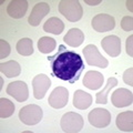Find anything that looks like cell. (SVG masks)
<instances>
[{
  "label": "cell",
  "mask_w": 133,
  "mask_h": 133,
  "mask_svg": "<svg viewBox=\"0 0 133 133\" xmlns=\"http://www.w3.org/2000/svg\"><path fill=\"white\" fill-rule=\"evenodd\" d=\"M48 61L51 65L53 76L69 83L77 82L84 70V64L80 55L66 50L63 44L59 45L58 52L55 56L48 57Z\"/></svg>",
  "instance_id": "cell-1"
},
{
  "label": "cell",
  "mask_w": 133,
  "mask_h": 133,
  "mask_svg": "<svg viewBox=\"0 0 133 133\" xmlns=\"http://www.w3.org/2000/svg\"><path fill=\"white\" fill-rule=\"evenodd\" d=\"M59 12L69 21L77 22L83 16V9L79 1L76 0H62L59 3Z\"/></svg>",
  "instance_id": "cell-2"
},
{
  "label": "cell",
  "mask_w": 133,
  "mask_h": 133,
  "mask_svg": "<svg viewBox=\"0 0 133 133\" xmlns=\"http://www.w3.org/2000/svg\"><path fill=\"white\" fill-rule=\"evenodd\" d=\"M42 109L37 104H29L19 111V119L27 125H35L42 120Z\"/></svg>",
  "instance_id": "cell-3"
},
{
  "label": "cell",
  "mask_w": 133,
  "mask_h": 133,
  "mask_svg": "<svg viewBox=\"0 0 133 133\" xmlns=\"http://www.w3.org/2000/svg\"><path fill=\"white\" fill-rule=\"evenodd\" d=\"M61 129L66 133H77L83 129V118L76 112H66L60 122Z\"/></svg>",
  "instance_id": "cell-4"
},
{
  "label": "cell",
  "mask_w": 133,
  "mask_h": 133,
  "mask_svg": "<svg viewBox=\"0 0 133 133\" xmlns=\"http://www.w3.org/2000/svg\"><path fill=\"white\" fill-rule=\"evenodd\" d=\"M83 55H84L85 61L89 65L98 66V68H102V69H104L109 65V61L100 53L98 48L94 44L87 45L83 49Z\"/></svg>",
  "instance_id": "cell-5"
},
{
  "label": "cell",
  "mask_w": 133,
  "mask_h": 133,
  "mask_svg": "<svg viewBox=\"0 0 133 133\" xmlns=\"http://www.w3.org/2000/svg\"><path fill=\"white\" fill-rule=\"evenodd\" d=\"M88 120L95 128H107L111 122V113L107 109L95 108L89 113Z\"/></svg>",
  "instance_id": "cell-6"
},
{
  "label": "cell",
  "mask_w": 133,
  "mask_h": 133,
  "mask_svg": "<svg viewBox=\"0 0 133 133\" xmlns=\"http://www.w3.org/2000/svg\"><path fill=\"white\" fill-rule=\"evenodd\" d=\"M92 28L98 32H107L110 31L115 27V19L110 15L105 14H99L93 17L92 21Z\"/></svg>",
  "instance_id": "cell-7"
},
{
  "label": "cell",
  "mask_w": 133,
  "mask_h": 133,
  "mask_svg": "<svg viewBox=\"0 0 133 133\" xmlns=\"http://www.w3.org/2000/svg\"><path fill=\"white\" fill-rule=\"evenodd\" d=\"M51 87V80L49 79L48 76L43 73H40L36 76L32 80V88H33V95L36 99H42L49 88Z\"/></svg>",
  "instance_id": "cell-8"
},
{
  "label": "cell",
  "mask_w": 133,
  "mask_h": 133,
  "mask_svg": "<svg viewBox=\"0 0 133 133\" xmlns=\"http://www.w3.org/2000/svg\"><path fill=\"white\" fill-rule=\"evenodd\" d=\"M7 93L14 97L18 102H24L29 97V89L23 81H14L8 84Z\"/></svg>",
  "instance_id": "cell-9"
},
{
  "label": "cell",
  "mask_w": 133,
  "mask_h": 133,
  "mask_svg": "<svg viewBox=\"0 0 133 133\" xmlns=\"http://www.w3.org/2000/svg\"><path fill=\"white\" fill-rule=\"evenodd\" d=\"M69 100V92L64 87H57L48 99L49 104L55 109H62L66 105Z\"/></svg>",
  "instance_id": "cell-10"
},
{
  "label": "cell",
  "mask_w": 133,
  "mask_h": 133,
  "mask_svg": "<svg viewBox=\"0 0 133 133\" xmlns=\"http://www.w3.org/2000/svg\"><path fill=\"white\" fill-rule=\"evenodd\" d=\"M111 101H112V104L116 108L129 107V105H131L133 102V94L131 91H129L128 89L120 88L112 93Z\"/></svg>",
  "instance_id": "cell-11"
},
{
  "label": "cell",
  "mask_w": 133,
  "mask_h": 133,
  "mask_svg": "<svg viewBox=\"0 0 133 133\" xmlns=\"http://www.w3.org/2000/svg\"><path fill=\"white\" fill-rule=\"evenodd\" d=\"M101 45L110 57H118L121 53V40L116 36H108L103 38Z\"/></svg>",
  "instance_id": "cell-12"
},
{
  "label": "cell",
  "mask_w": 133,
  "mask_h": 133,
  "mask_svg": "<svg viewBox=\"0 0 133 133\" xmlns=\"http://www.w3.org/2000/svg\"><path fill=\"white\" fill-rule=\"evenodd\" d=\"M49 11H50V7L47 2H38L33 7L31 14L28 18L29 24L33 27L39 26L41 20L43 19V17H45L49 14Z\"/></svg>",
  "instance_id": "cell-13"
},
{
  "label": "cell",
  "mask_w": 133,
  "mask_h": 133,
  "mask_svg": "<svg viewBox=\"0 0 133 133\" xmlns=\"http://www.w3.org/2000/svg\"><path fill=\"white\" fill-rule=\"evenodd\" d=\"M103 82H104V77L102 73L98 71L87 72L84 78H83V85L90 90H98L102 88Z\"/></svg>",
  "instance_id": "cell-14"
},
{
  "label": "cell",
  "mask_w": 133,
  "mask_h": 133,
  "mask_svg": "<svg viewBox=\"0 0 133 133\" xmlns=\"http://www.w3.org/2000/svg\"><path fill=\"white\" fill-rule=\"evenodd\" d=\"M28 9V1L26 0H14L7 7V14L11 18L20 19L26 15Z\"/></svg>",
  "instance_id": "cell-15"
},
{
  "label": "cell",
  "mask_w": 133,
  "mask_h": 133,
  "mask_svg": "<svg viewBox=\"0 0 133 133\" xmlns=\"http://www.w3.org/2000/svg\"><path fill=\"white\" fill-rule=\"evenodd\" d=\"M92 104L91 94L82 90H77L73 94V105L79 110H85Z\"/></svg>",
  "instance_id": "cell-16"
},
{
  "label": "cell",
  "mask_w": 133,
  "mask_h": 133,
  "mask_svg": "<svg viewBox=\"0 0 133 133\" xmlns=\"http://www.w3.org/2000/svg\"><path fill=\"white\" fill-rule=\"evenodd\" d=\"M116 127L121 131L132 132L133 131V112L125 111L116 116Z\"/></svg>",
  "instance_id": "cell-17"
},
{
  "label": "cell",
  "mask_w": 133,
  "mask_h": 133,
  "mask_svg": "<svg viewBox=\"0 0 133 133\" xmlns=\"http://www.w3.org/2000/svg\"><path fill=\"white\" fill-rule=\"evenodd\" d=\"M63 40L65 41V43L70 45V47L77 48L79 45H81L82 42L84 41V33H83L80 29L78 28H72L66 32V35L64 36Z\"/></svg>",
  "instance_id": "cell-18"
},
{
  "label": "cell",
  "mask_w": 133,
  "mask_h": 133,
  "mask_svg": "<svg viewBox=\"0 0 133 133\" xmlns=\"http://www.w3.org/2000/svg\"><path fill=\"white\" fill-rule=\"evenodd\" d=\"M116 85H118V80H116V78H114V77L109 78L105 87L102 88V90L100 91V92H98L97 95H95V102H97L98 104H107L108 103V95H109L111 89L114 88Z\"/></svg>",
  "instance_id": "cell-19"
},
{
  "label": "cell",
  "mask_w": 133,
  "mask_h": 133,
  "mask_svg": "<svg viewBox=\"0 0 133 133\" xmlns=\"http://www.w3.org/2000/svg\"><path fill=\"white\" fill-rule=\"evenodd\" d=\"M0 69L1 72L5 74L7 78H14V77H18L20 72H21V66L17 61L10 60L7 61L5 63L0 64Z\"/></svg>",
  "instance_id": "cell-20"
},
{
  "label": "cell",
  "mask_w": 133,
  "mask_h": 133,
  "mask_svg": "<svg viewBox=\"0 0 133 133\" xmlns=\"http://www.w3.org/2000/svg\"><path fill=\"white\" fill-rule=\"evenodd\" d=\"M63 29H64L63 22L57 17H51L43 24V30L45 32L52 33V35H60L63 31Z\"/></svg>",
  "instance_id": "cell-21"
},
{
  "label": "cell",
  "mask_w": 133,
  "mask_h": 133,
  "mask_svg": "<svg viewBox=\"0 0 133 133\" xmlns=\"http://www.w3.org/2000/svg\"><path fill=\"white\" fill-rule=\"evenodd\" d=\"M17 51H18L19 55L24 56V57L31 56L33 53L32 40L29 38H22L21 40H19L18 43H17Z\"/></svg>",
  "instance_id": "cell-22"
},
{
  "label": "cell",
  "mask_w": 133,
  "mask_h": 133,
  "mask_svg": "<svg viewBox=\"0 0 133 133\" xmlns=\"http://www.w3.org/2000/svg\"><path fill=\"white\" fill-rule=\"evenodd\" d=\"M57 47V42L53 38L50 37H42L38 41V49L42 53H50Z\"/></svg>",
  "instance_id": "cell-23"
},
{
  "label": "cell",
  "mask_w": 133,
  "mask_h": 133,
  "mask_svg": "<svg viewBox=\"0 0 133 133\" xmlns=\"http://www.w3.org/2000/svg\"><path fill=\"white\" fill-rule=\"evenodd\" d=\"M15 112V105L10 100L1 98L0 99V116L2 119L9 118L14 114Z\"/></svg>",
  "instance_id": "cell-24"
},
{
  "label": "cell",
  "mask_w": 133,
  "mask_h": 133,
  "mask_svg": "<svg viewBox=\"0 0 133 133\" xmlns=\"http://www.w3.org/2000/svg\"><path fill=\"white\" fill-rule=\"evenodd\" d=\"M9 53H10V44L6 40L1 39L0 40V58L5 59V58L9 56Z\"/></svg>",
  "instance_id": "cell-25"
},
{
  "label": "cell",
  "mask_w": 133,
  "mask_h": 133,
  "mask_svg": "<svg viewBox=\"0 0 133 133\" xmlns=\"http://www.w3.org/2000/svg\"><path fill=\"white\" fill-rule=\"evenodd\" d=\"M121 28L124 31H132L133 29V18L131 16H125L123 17L122 21H121Z\"/></svg>",
  "instance_id": "cell-26"
},
{
  "label": "cell",
  "mask_w": 133,
  "mask_h": 133,
  "mask_svg": "<svg viewBox=\"0 0 133 133\" xmlns=\"http://www.w3.org/2000/svg\"><path fill=\"white\" fill-rule=\"evenodd\" d=\"M133 76V68H129L128 70H125V72L123 73V81L129 85H133V80L132 77Z\"/></svg>",
  "instance_id": "cell-27"
},
{
  "label": "cell",
  "mask_w": 133,
  "mask_h": 133,
  "mask_svg": "<svg viewBox=\"0 0 133 133\" xmlns=\"http://www.w3.org/2000/svg\"><path fill=\"white\" fill-rule=\"evenodd\" d=\"M125 48H127V53L130 57H132L133 56V36L132 35L127 39Z\"/></svg>",
  "instance_id": "cell-28"
},
{
  "label": "cell",
  "mask_w": 133,
  "mask_h": 133,
  "mask_svg": "<svg viewBox=\"0 0 133 133\" xmlns=\"http://www.w3.org/2000/svg\"><path fill=\"white\" fill-rule=\"evenodd\" d=\"M101 2V0H97V1H90V0H85V3H88L90 6H95V5H99Z\"/></svg>",
  "instance_id": "cell-29"
},
{
  "label": "cell",
  "mask_w": 133,
  "mask_h": 133,
  "mask_svg": "<svg viewBox=\"0 0 133 133\" xmlns=\"http://www.w3.org/2000/svg\"><path fill=\"white\" fill-rule=\"evenodd\" d=\"M127 7H128V9L130 10V11L133 10L132 9V0H130V1H127Z\"/></svg>",
  "instance_id": "cell-30"
}]
</instances>
